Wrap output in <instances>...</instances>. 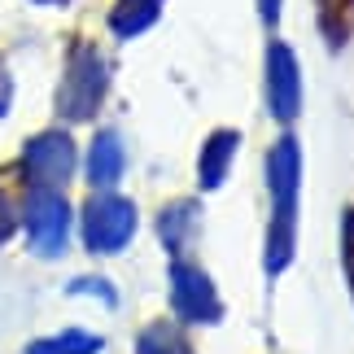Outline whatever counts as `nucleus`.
I'll use <instances>...</instances> for the list:
<instances>
[{
    "mask_svg": "<svg viewBox=\"0 0 354 354\" xmlns=\"http://www.w3.org/2000/svg\"><path fill=\"white\" fill-rule=\"evenodd\" d=\"M297 188H302V149L293 136H280L267 153V193H271V227H267V271L280 276L293 258V223H297Z\"/></svg>",
    "mask_w": 354,
    "mask_h": 354,
    "instance_id": "obj_1",
    "label": "nucleus"
},
{
    "mask_svg": "<svg viewBox=\"0 0 354 354\" xmlns=\"http://www.w3.org/2000/svg\"><path fill=\"white\" fill-rule=\"evenodd\" d=\"M105 88H110V66L92 44H79L71 53V66H66V79L57 88V110L62 118L84 122L97 114V105L105 101Z\"/></svg>",
    "mask_w": 354,
    "mask_h": 354,
    "instance_id": "obj_2",
    "label": "nucleus"
},
{
    "mask_svg": "<svg viewBox=\"0 0 354 354\" xmlns=\"http://www.w3.org/2000/svg\"><path fill=\"white\" fill-rule=\"evenodd\" d=\"M136 232V206L118 193H101L84 206V245L97 254H118Z\"/></svg>",
    "mask_w": 354,
    "mask_h": 354,
    "instance_id": "obj_3",
    "label": "nucleus"
},
{
    "mask_svg": "<svg viewBox=\"0 0 354 354\" xmlns=\"http://www.w3.org/2000/svg\"><path fill=\"white\" fill-rule=\"evenodd\" d=\"M75 171V145L66 131H44L22 149V175L31 188H62Z\"/></svg>",
    "mask_w": 354,
    "mask_h": 354,
    "instance_id": "obj_4",
    "label": "nucleus"
},
{
    "mask_svg": "<svg viewBox=\"0 0 354 354\" xmlns=\"http://www.w3.org/2000/svg\"><path fill=\"white\" fill-rule=\"evenodd\" d=\"M171 302L188 324H214L223 315V302L214 293V280L201 271L197 263H184L175 258L171 263Z\"/></svg>",
    "mask_w": 354,
    "mask_h": 354,
    "instance_id": "obj_5",
    "label": "nucleus"
},
{
    "mask_svg": "<svg viewBox=\"0 0 354 354\" xmlns=\"http://www.w3.org/2000/svg\"><path fill=\"white\" fill-rule=\"evenodd\" d=\"M22 223L39 254H62L66 227H71V206H66V197H57V188H31V197L22 206Z\"/></svg>",
    "mask_w": 354,
    "mask_h": 354,
    "instance_id": "obj_6",
    "label": "nucleus"
},
{
    "mask_svg": "<svg viewBox=\"0 0 354 354\" xmlns=\"http://www.w3.org/2000/svg\"><path fill=\"white\" fill-rule=\"evenodd\" d=\"M267 105L280 122H293L302 110V71L289 44H271L267 48Z\"/></svg>",
    "mask_w": 354,
    "mask_h": 354,
    "instance_id": "obj_7",
    "label": "nucleus"
},
{
    "mask_svg": "<svg viewBox=\"0 0 354 354\" xmlns=\"http://www.w3.org/2000/svg\"><path fill=\"white\" fill-rule=\"evenodd\" d=\"M197 227H201V206L197 201H171V206L158 214V236H162V245H167L171 254H180L184 245L197 236Z\"/></svg>",
    "mask_w": 354,
    "mask_h": 354,
    "instance_id": "obj_8",
    "label": "nucleus"
},
{
    "mask_svg": "<svg viewBox=\"0 0 354 354\" xmlns=\"http://www.w3.org/2000/svg\"><path fill=\"white\" fill-rule=\"evenodd\" d=\"M236 145H241L236 131H214L210 140H206V149H201V158H197V180H201V188H219L223 184V175L232 171Z\"/></svg>",
    "mask_w": 354,
    "mask_h": 354,
    "instance_id": "obj_9",
    "label": "nucleus"
},
{
    "mask_svg": "<svg viewBox=\"0 0 354 354\" xmlns=\"http://www.w3.org/2000/svg\"><path fill=\"white\" fill-rule=\"evenodd\" d=\"M122 162H127L122 140H118L114 131H101L97 140H92V149H88V180L97 184V188H110L122 175Z\"/></svg>",
    "mask_w": 354,
    "mask_h": 354,
    "instance_id": "obj_10",
    "label": "nucleus"
},
{
    "mask_svg": "<svg viewBox=\"0 0 354 354\" xmlns=\"http://www.w3.org/2000/svg\"><path fill=\"white\" fill-rule=\"evenodd\" d=\"M158 13H162V0H118L110 9V26L114 35H140L158 22Z\"/></svg>",
    "mask_w": 354,
    "mask_h": 354,
    "instance_id": "obj_11",
    "label": "nucleus"
},
{
    "mask_svg": "<svg viewBox=\"0 0 354 354\" xmlns=\"http://www.w3.org/2000/svg\"><path fill=\"white\" fill-rule=\"evenodd\" d=\"M319 26L333 48L346 44V35L354 31V0H319Z\"/></svg>",
    "mask_w": 354,
    "mask_h": 354,
    "instance_id": "obj_12",
    "label": "nucleus"
},
{
    "mask_svg": "<svg viewBox=\"0 0 354 354\" xmlns=\"http://www.w3.org/2000/svg\"><path fill=\"white\" fill-rule=\"evenodd\" d=\"M97 350H101V337L92 333H57V337L35 342L26 354H97Z\"/></svg>",
    "mask_w": 354,
    "mask_h": 354,
    "instance_id": "obj_13",
    "label": "nucleus"
},
{
    "mask_svg": "<svg viewBox=\"0 0 354 354\" xmlns=\"http://www.w3.org/2000/svg\"><path fill=\"white\" fill-rule=\"evenodd\" d=\"M140 354H193V346L171 324H149L145 337H140Z\"/></svg>",
    "mask_w": 354,
    "mask_h": 354,
    "instance_id": "obj_14",
    "label": "nucleus"
},
{
    "mask_svg": "<svg viewBox=\"0 0 354 354\" xmlns=\"http://www.w3.org/2000/svg\"><path fill=\"white\" fill-rule=\"evenodd\" d=\"M342 263H346V280L354 293V210L342 214Z\"/></svg>",
    "mask_w": 354,
    "mask_h": 354,
    "instance_id": "obj_15",
    "label": "nucleus"
},
{
    "mask_svg": "<svg viewBox=\"0 0 354 354\" xmlns=\"http://www.w3.org/2000/svg\"><path fill=\"white\" fill-rule=\"evenodd\" d=\"M13 227H18V210H13V201L0 193V241H9Z\"/></svg>",
    "mask_w": 354,
    "mask_h": 354,
    "instance_id": "obj_16",
    "label": "nucleus"
},
{
    "mask_svg": "<svg viewBox=\"0 0 354 354\" xmlns=\"http://www.w3.org/2000/svg\"><path fill=\"white\" fill-rule=\"evenodd\" d=\"M75 289H79V293H101L105 302H114V289H110L105 280H75Z\"/></svg>",
    "mask_w": 354,
    "mask_h": 354,
    "instance_id": "obj_17",
    "label": "nucleus"
},
{
    "mask_svg": "<svg viewBox=\"0 0 354 354\" xmlns=\"http://www.w3.org/2000/svg\"><path fill=\"white\" fill-rule=\"evenodd\" d=\"M9 101H13V79H9V71H5V62H0V114L9 110Z\"/></svg>",
    "mask_w": 354,
    "mask_h": 354,
    "instance_id": "obj_18",
    "label": "nucleus"
},
{
    "mask_svg": "<svg viewBox=\"0 0 354 354\" xmlns=\"http://www.w3.org/2000/svg\"><path fill=\"white\" fill-rule=\"evenodd\" d=\"M258 13H263V22H276L280 18V0H258Z\"/></svg>",
    "mask_w": 354,
    "mask_h": 354,
    "instance_id": "obj_19",
    "label": "nucleus"
},
{
    "mask_svg": "<svg viewBox=\"0 0 354 354\" xmlns=\"http://www.w3.org/2000/svg\"><path fill=\"white\" fill-rule=\"evenodd\" d=\"M39 5H66V0H39Z\"/></svg>",
    "mask_w": 354,
    "mask_h": 354,
    "instance_id": "obj_20",
    "label": "nucleus"
}]
</instances>
